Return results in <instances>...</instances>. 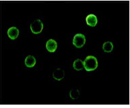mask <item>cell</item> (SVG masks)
<instances>
[{
	"label": "cell",
	"mask_w": 130,
	"mask_h": 108,
	"mask_svg": "<svg viewBox=\"0 0 130 108\" xmlns=\"http://www.w3.org/2000/svg\"><path fill=\"white\" fill-rule=\"evenodd\" d=\"M73 67L75 70L77 71H81L83 69L84 65H83V62L81 59H77L73 63Z\"/></svg>",
	"instance_id": "obj_9"
},
{
	"label": "cell",
	"mask_w": 130,
	"mask_h": 108,
	"mask_svg": "<svg viewBox=\"0 0 130 108\" xmlns=\"http://www.w3.org/2000/svg\"><path fill=\"white\" fill-rule=\"evenodd\" d=\"M85 43V37L81 33H77L75 35L73 40V45L77 48H81Z\"/></svg>",
	"instance_id": "obj_2"
},
{
	"label": "cell",
	"mask_w": 130,
	"mask_h": 108,
	"mask_svg": "<svg viewBox=\"0 0 130 108\" xmlns=\"http://www.w3.org/2000/svg\"><path fill=\"white\" fill-rule=\"evenodd\" d=\"M43 24L40 20H35L30 24V29L34 34H39L43 30Z\"/></svg>",
	"instance_id": "obj_3"
},
{
	"label": "cell",
	"mask_w": 130,
	"mask_h": 108,
	"mask_svg": "<svg viewBox=\"0 0 130 108\" xmlns=\"http://www.w3.org/2000/svg\"><path fill=\"white\" fill-rule=\"evenodd\" d=\"M83 65L86 71H93L97 68L98 65L97 59L93 56H88L83 61Z\"/></svg>",
	"instance_id": "obj_1"
},
{
	"label": "cell",
	"mask_w": 130,
	"mask_h": 108,
	"mask_svg": "<svg viewBox=\"0 0 130 108\" xmlns=\"http://www.w3.org/2000/svg\"><path fill=\"white\" fill-rule=\"evenodd\" d=\"M46 48L50 52H55L57 48L56 42L54 40V39H49L46 43Z\"/></svg>",
	"instance_id": "obj_4"
},
{
	"label": "cell",
	"mask_w": 130,
	"mask_h": 108,
	"mask_svg": "<svg viewBox=\"0 0 130 108\" xmlns=\"http://www.w3.org/2000/svg\"><path fill=\"white\" fill-rule=\"evenodd\" d=\"M79 91L77 89L71 90L70 92V97L72 99H77L79 97Z\"/></svg>",
	"instance_id": "obj_11"
},
{
	"label": "cell",
	"mask_w": 130,
	"mask_h": 108,
	"mask_svg": "<svg viewBox=\"0 0 130 108\" xmlns=\"http://www.w3.org/2000/svg\"><path fill=\"white\" fill-rule=\"evenodd\" d=\"M64 77V71L61 69H56L53 73V77L56 80H61Z\"/></svg>",
	"instance_id": "obj_7"
},
{
	"label": "cell",
	"mask_w": 130,
	"mask_h": 108,
	"mask_svg": "<svg viewBox=\"0 0 130 108\" xmlns=\"http://www.w3.org/2000/svg\"><path fill=\"white\" fill-rule=\"evenodd\" d=\"M86 22L90 26H95L97 24L98 18L94 14H89L86 18Z\"/></svg>",
	"instance_id": "obj_6"
},
{
	"label": "cell",
	"mask_w": 130,
	"mask_h": 108,
	"mask_svg": "<svg viewBox=\"0 0 130 108\" xmlns=\"http://www.w3.org/2000/svg\"><path fill=\"white\" fill-rule=\"evenodd\" d=\"M36 63V60L33 56L29 55L26 57L25 59V65L26 67H34Z\"/></svg>",
	"instance_id": "obj_8"
},
{
	"label": "cell",
	"mask_w": 130,
	"mask_h": 108,
	"mask_svg": "<svg viewBox=\"0 0 130 108\" xmlns=\"http://www.w3.org/2000/svg\"><path fill=\"white\" fill-rule=\"evenodd\" d=\"M102 49L103 50L106 52H110L113 49V44L112 43L110 42H106L103 44V46H102Z\"/></svg>",
	"instance_id": "obj_10"
},
{
	"label": "cell",
	"mask_w": 130,
	"mask_h": 108,
	"mask_svg": "<svg viewBox=\"0 0 130 108\" xmlns=\"http://www.w3.org/2000/svg\"><path fill=\"white\" fill-rule=\"evenodd\" d=\"M19 34V31L15 26H12L8 30V37L12 39H15L18 37Z\"/></svg>",
	"instance_id": "obj_5"
}]
</instances>
